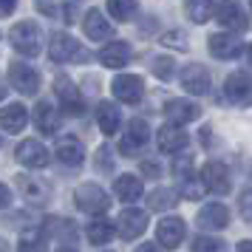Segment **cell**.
Instances as JSON below:
<instances>
[{
	"instance_id": "cell-3",
	"label": "cell",
	"mask_w": 252,
	"mask_h": 252,
	"mask_svg": "<svg viewBox=\"0 0 252 252\" xmlns=\"http://www.w3.org/2000/svg\"><path fill=\"white\" fill-rule=\"evenodd\" d=\"M74 201H77L80 210L91 213V216H99V213H105V210L111 207V198H108L105 190L96 187V184H80V187L74 190Z\"/></svg>"
},
{
	"instance_id": "cell-43",
	"label": "cell",
	"mask_w": 252,
	"mask_h": 252,
	"mask_svg": "<svg viewBox=\"0 0 252 252\" xmlns=\"http://www.w3.org/2000/svg\"><path fill=\"white\" fill-rule=\"evenodd\" d=\"M133 252H161V250L156 247V244H142V247H139V250H133Z\"/></svg>"
},
{
	"instance_id": "cell-18",
	"label": "cell",
	"mask_w": 252,
	"mask_h": 252,
	"mask_svg": "<svg viewBox=\"0 0 252 252\" xmlns=\"http://www.w3.org/2000/svg\"><path fill=\"white\" fill-rule=\"evenodd\" d=\"M156 238L164 250H173V247H179L184 238V221L182 218H164L159 227H156Z\"/></svg>"
},
{
	"instance_id": "cell-13",
	"label": "cell",
	"mask_w": 252,
	"mask_h": 252,
	"mask_svg": "<svg viewBox=\"0 0 252 252\" xmlns=\"http://www.w3.org/2000/svg\"><path fill=\"white\" fill-rule=\"evenodd\" d=\"M182 85H184V91L201 96V94L210 91V74H207L204 65L190 63V65H184V71H182Z\"/></svg>"
},
{
	"instance_id": "cell-46",
	"label": "cell",
	"mask_w": 252,
	"mask_h": 252,
	"mask_svg": "<svg viewBox=\"0 0 252 252\" xmlns=\"http://www.w3.org/2000/svg\"><path fill=\"white\" fill-rule=\"evenodd\" d=\"M0 252H9V244H6L3 238H0Z\"/></svg>"
},
{
	"instance_id": "cell-40",
	"label": "cell",
	"mask_w": 252,
	"mask_h": 252,
	"mask_svg": "<svg viewBox=\"0 0 252 252\" xmlns=\"http://www.w3.org/2000/svg\"><path fill=\"white\" fill-rule=\"evenodd\" d=\"M190 167H193V161L184 159V161H176V167H173V170H176V176H182V173H190Z\"/></svg>"
},
{
	"instance_id": "cell-21",
	"label": "cell",
	"mask_w": 252,
	"mask_h": 252,
	"mask_svg": "<svg viewBox=\"0 0 252 252\" xmlns=\"http://www.w3.org/2000/svg\"><path fill=\"white\" fill-rule=\"evenodd\" d=\"M26 119H29V111H26L20 102H12L6 108H0V125L6 133H20L26 127Z\"/></svg>"
},
{
	"instance_id": "cell-44",
	"label": "cell",
	"mask_w": 252,
	"mask_h": 252,
	"mask_svg": "<svg viewBox=\"0 0 252 252\" xmlns=\"http://www.w3.org/2000/svg\"><path fill=\"white\" fill-rule=\"evenodd\" d=\"M235 252H252V241H241Z\"/></svg>"
},
{
	"instance_id": "cell-17",
	"label": "cell",
	"mask_w": 252,
	"mask_h": 252,
	"mask_svg": "<svg viewBox=\"0 0 252 252\" xmlns=\"http://www.w3.org/2000/svg\"><path fill=\"white\" fill-rule=\"evenodd\" d=\"M82 32L91 37V40H111L114 37V26L108 23V17H102L96 9H91V12H85V17H82Z\"/></svg>"
},
{
	"instance_id": "cell-45",
	"label": "cell",
	"mask_w": 252,
	"mask_h": 252,
	"mask_svg": "<svg viewBox=\"0 0 252 252\" xmlns=\"http://www.w3.org/2000/svg\"><path fill=\"white\" fill-rule=\"evenodd\" d=\"M57 252H77V250H74V247H68V244H65V247H60Z\"/></svg>"
},
{
	"instance_id": "cell-14",
	"label": "cell",
	"mask_w": 252,
	"mask_h": 252,
	"mask_svg": "<svg viewBox=\"0 0 252 252\" xmlns=\"http://www.w3.org/2000/svg\"><path fill=\"white\" fill-rule=\"evenodd\" d=\"M207 48H210V54L216 60H235L244 51L241 40H235L232 34H213L207 40Z\"/></svg>"
},
{
	"instance_id": "cell-19",
	"label": "cell",
	"mask_w": 252,
	"mask_h": 252,
	"mask_svg": "<svg viewBox=\"0 0 252 252\" xmlns=\"http://www.w3.org/2000/svg\"><path fill=\"white\" fill-rule=\"evenodd\" d=\"M130 57H133V51L122 40L119 43H111V46H105L99 51V63H102L105 68H125L127 63H130Z\"/></svg>"
},
{
	"instance_id": "cell-24",
	"label": "cell",
	"mask_w": 252,
	"mask_h": 252,
	"mask_svg": "<svg viewBox=\"0 0 252 252\" xmlns=\"http://www.w3.org/2000/svg\"><path fill=\"white\" fill-rule=\"evenodd\" d=\"M114 190H116V198H119V201L130 204V201H136L139 195H142V182H139L136 176L125 173V176H119L114 182Z\"/></svg>"
},
{
	"instance_id": "cell-33",
	"label": "cell",
	"mask_w": 252,
	"mask_h": 252,
	"mask_svg": "<svg viewBox=\"0 0 252 252\" xmlns=\"http://www.w3.org/2000/svg\"><path fill=\"white\" fill-rule=\"evenodd\" d=\"M204 182H198V179H193V176H187L182 182V195L184 198H193V201H198L201 195H204Z\"/></svg>"
},
{
	"instance_id": "cell-6",
	"label": "cell",
	"mask_w": 252,
	"mask_h": 252,
	"mask_svg": "<svg viewBox=\"0 0 252 252\" xmlns=\"http://www.w3.org/2000/svg\"><path fill=\"white\" fill-rule=\"evenodd\" d=\"M216 20L224 29H229V32H244L247 26H250V20H247V14H244V9H241L235 0H221V3H216Z\"/></svg>"
},
{
	"instance_id": "cell-8",
	"label": "cell",
	"mask_w": 252,
	"mask_h": 252,
	"mask_svg": "<svg viewBox=\"0 0 252 252\" xmlns=\"http://www.w3.org/2000/svg\"><path fill=\"white\" fill-rule=\"evenodd\" d=\"M111 91H114L116 99L133 105V102H139V99H142L145 82H142V77H136V74H119V77L111 82Z\"/></svg>"
},
{
	"instance_id": "cell-41",
	"label": "cell",
	"mask_w": 252,
	"mask_h": 252,
	"mask_svg": "<svg viewBox=\"0 0 252 252\" xmlns=\"http://www.w3.org/2000/svg\"><path fill=\"white\" fill-rule=\"evenodd\" d=\"M142 173H145V176H159V167H156L153 161H142Z\"/></svg>"
},
{
	"instance_id": "cell-4",
	"label": "cell",
	"mask_w": 252,
	"mask_h": 252,
	"mask_svg": "<svg viewBox=\"0 0 252 252\" xmlns=\"http://www.w3.org/2000/svg\"><path fill=\"white\" fill-rule=\"evenodd\" d=\"M224 96H227L232 105H238V108L252 105V77L247 74V71L229 74L227 82H224Z\"/></svg>"
},
{
	"instance_id": "cell-11",
	"label": "cell",
	"mask_w": 252,
	"mask_h": 252,
	"mask_svg": "<svg viewBox=\"0 0 252 252\" xmlns=\"http://www.w3.org/2000/svg\"><path fill=\"white\" fill-rule=\"evenodd\" d=\"M14 184H17V193L23 195L29 204H43V201H48V195H51L48 184L34 179V176H17Z\"/></svg>"
},
{
	"instance_id": "cell-20",
	"label": "cell",
	"mask_w": 252,
	"mask_h": 252,
	"mask_svg": "<svg viewBox=\"0 0 252 252\" xmlns=\"http://www.w3.org/2000/svg\"><path fill=\"white\" fill-rule=\"evenodd\" d=\"M187 130L182 125H164L159 130V150L164 153H179L182 148H187Z\"/></svg>"
},
{
	"instance_id": "cell-15",
	"label": "cell",
	"mask_w": 252,
	"mask_h": 252,
	"mask_svg": "<svg viewBox=\"0 0 252 252\" xmlns=\"http://www.w3.org/2000/svg\"><path fill=\"white\" fill-rule=\"evenodd\" d=\"M195 221H198V227H204V229H224L229 221V210H227V204L213 201V204H204L198 210Z\"/></svg>"
},
{
	"instance_id": "cell-42",
	"label": "cell",
	"mask_w": 252,
	"mask_h": 252,
	"mask_svg": "<svg viewBox=\"0 0 252 252\" xmlns=\"http://www.w3.org/2000/svg\"><path fill=\"white\" fill-rule=\"evenodd\" d=\"M12 201V193H9V187L6 184H0V207H6Z\"/></svg>"
},
{
	"instance_id": "cell-35",
	"label": "cell",
	"mask_w": 252,
	"mask_h": 252,
	"mask_svg": "<svg viewBox=\"0 0 252 252\" xmlns=\"http://www.w3.org/2000/svg\"><path fill=\"white\" fill-rule=\"evenodd\" d=\"M161 43L170 48H179V51H187V37L182 32H167V34L161 37Z\"/></svg>"
},
{
	"instance_id": "cell-37",
	"label": "cell",
	"mask_w": 252,
	"mask_h": 252,
	"mask_svg": "<svg viewBox=\"0 0 252 252\" xmlns=\"http://www.w3.org/2000/svg\"><path fill=\"white\" fill-rule=\"evenodd\" d=\"M108 156H111V150L108 148H99L96 150V164H99V170H111V159H108Z\"/></svg>"
},
{
	"instance_id": "cell-23",
	"label": "cell",
	"mask_w": 252,
	"mask_h": 252,
	"mask_svg": "<svg viewBox=\"0 0 252 252\" xmlns=\"http://www.w3.org/2000/svg\"><path fill=\"white\" fill-rule=\"evenodd\" d=\"M119 108L114 102H99L96 108V122H99V130H102L105 136H114L116 130H119Z\"/></svg>"
},
{
	"instance_id": "cell-34",
	"label": "cell",
	"mask_w": 252,
	"mask_h": 252,
	"mask_svg": "<svg viewBox=\"0 0 252 252\" xmlns=\"http://www.w3.org/2000/svg\"><path fill=\"white\" fill-rule=\"evenodd\" d=\"M150 68H153V74H156L159 80H170V77H173V68H176V65H173V60H170V57H156L153 63H150Z\"/></svg>"
},
{
	"instance_id": "cell-9",
	"label": "cell",
	"mask_w": 252,
	"mask_h": 252,
	"mask_svg": "<svg viewBox=\"0 0 252 252\" xmlns=\"http://www.w3.org/2000/svg\"><path fill=\"white\" fill-rule=\"evenodd\" d=\"M14 156H17V161L20 164H26V167H46L48 164V150L46 145H40L37 139H26V142H20L17 145V150H14Z\"/></svg>"
},
{
	"instance_id": "cell-30",
	"label": "cell",
	"mask_w": 252,
	"mask_h": 252,
	"mask_svg": "<svg viewBox=\"0 0 252 252\" xmlns=\"http://www.w3.org/2000/svg\"><path fill=\"white\" fill-rule=\"evenodd\" d=\"M136 0H108V12L114 14L116 20H122V23H125V20H130V17H133V14H136Z\"/></svg>"
},
{
	"instance_id": "cell-12",
	"label": "cell",
	"mask_w": 252,
	"mask_h": 252,
	"mask_svg": "<svg viewBox=\"0 0 252 252\" xmlns=\"http://www.w3.org/2000/svg\"><path fill=\"white\" fill-rule=\"evenodd\" d=\"M54 91H57L60 102H63V108H65L68 114H74V116L82 114V94H80V88H77L68 77H57V82H54Z\"/></svg>"
},
{
	"instance_id": "cell-7",
	"label": "cell",
	"mask_w": 252,
	"mask_h": 252,
	"mask_svg": "<svg viewBox=\"0 0 252 252\" xmlns=\"http://www.w3.org/2000/svg\"><path fill=\"white\" fill-rule=\"evenodd\" d=\"M145 229H148V213H145V210H136V207L125 210V213L119 216V221H116V232L125 241L139 238Z\"/></svg>"
},
{
	"instance_id": "cell-5",
	"label": "cell",
	"mask_w": 252,
	"mask_h": 252,
	"mask_svg": "<svg viewBox=\"0 0 252 252\" xmlns=\"http://www.w3.org/2000/svg\"><path fill=\"white\" fill-rule=\"evenodd\" d=\"M9 82L14 85V91L23 94V96H34L40 91V74L29 63H12L9 65Z\"/></svg>"
},
{
	"instance_id": "cell-29",
	"label": "cell",
	"mask_w": 252,
	"mask_h": 252,
	"mask_svg": "<svg viewBox=\"0 0 252 252\" xmlns=\"http://www.w3.org/2000/svg\"><path fill=\"white\" fill-rule=\"evenodd\" d=\"M176 201H179V193L176 190H170V187H161V190H153L148 198L150 210H170V207H176Z\"/></svg>"
},
{
	"instance_id": "cell-16",
	"label": "cell",
	"mask_w": 252,
	"mask_h": 252,
	"mask_svg": "<svg viewBox=\"0 0 252 252\" xmlns=\"http://www.w3.org/2000/svg\"><path fill=\"white\" fill-rule=\"evenodd\" d=\"M164 114L173 125H187V122H195L201 116V108L195 102H184V99H170L164 105Z\"/></svg>"
},
{
	"instance_id": "cell-48",
	"label": "cell",
	"mask_w": 252,
	"mask_h": 252,
	"mask_svg": "<svg viewBox=\"0 0 252 252\" xmlns=\"http://www.w3.org/2000/svg\"><path fill=\"white\" fill-rule=\"evenodd\" d=\"M250 63H252V46H250Z\"/></svg>"
},
{
	"instance_id": "cell-38",
	"label": "cell",
	"mask_w": 252,
	"mask_h": 252,
	"mask_svg": "<svg viewBox=\"0 0 252 252\" xmlns=\"http://www.w3.org/2000/svg\"><path fill=\"white\" fill-rule=\"evenodd\" d=\"M136 142H130V139H122V142H119V153H122V156H133V153H136Z\"/></svg>"
},
{
	"instance_id": "cell-25",
	"label": "cell",
	"mask_w": 252,
	"mask_h": 252,
	"mask_svg": "<svg viewBox=\"0 0 252 252\" xmlns=\"http://www.w3.org/2000/svg\"><path fill=\"white\" fill-rule=\"evenodd\" d=\"M34 122H37V127H40L43 133H48V136L60 130V116H57V111H54L48 102H40L34 108Z\"/></svg>"
},
{
	"instance_id": "cell-31",
	"label": "cell",
	"mask_w": 252,
	"mask_h": 252,
	"mask_svg": "<svg viewBox=\"0 0 252 252\" xmlns=\"http://www.w3.org/2000/svg\"><path fill=\"white\" fill-rule=\"evenodd\" d=\"M148 136H150V125L145 122V119H130V125H127V139L130 142H136L139 148L148 142Z\"/></svg>"
},
{
	"instance_id": "cell-28",
	"label": "cell",
	"mask_w": 252,
	"mask_h": 252,
	"mask_svg": "<svg viewBox=\"0 0 252 252\" xmlns=\"http://www.w3.org/2000/svg\"><path fill=\"white\" fill-rule=\"evenodd\" d=\"M114 235H116V224H111V221H94L91 227H88V241L96 244V247L108 244Z\"/></svg>"
},
{
	"instance_id": "cell-1",
	"label": "cell",
	"mask_w": 252,
	"mask_h": 252,
	"mask_svg": "<svg viewBox=\"0 0 252 252\" xmlns=\"http://www.w3.org/2000/svg\"><path fill=\"white\" fill-rule=\"evenodd\" d=\"M9 40H12L14 51H20V54H26V57H37L40 48H43L40 29H37V23H32V20H20V23H14L12 32H9Z\"/></svg>"
},
{
	"instance_id": "cell-36",
	"label": "cell",
	"mask_w": 252,
	"mask_h": 252,
	"mask_svg": "<svg viewBox=\"0 0 252 252\" xmlns=\"http://www.w3.org/2000/svg\"><path fill=\"white\" fill-rule=\"evenodd\" d=\"M238 210H241V216L247 218V221H252V190L241 193V198H238Z\"/></svg>"
},
{
	"instance_id": "cell-27",
	"label": "cell",
	"mask_w": 252,
	"mask_h": 252,
	"mask_svg": "<svg viewBox=\"0 0 252 252\" xmlns=\"http://www.w3.org/2000/svg\"><path fill=\"white\" fill-rule=\"evenodd\" d=\"M48 238L43 229H26L20 235V252H46Z\"/></svg>"
},
{
	"instance_id": "cell-22",
	"label": "cell",
	"mask_w": 252,
	"mask_h": 252,
	"mask_svg": "<svg viewBox=\"0 0 252 252\" xmlns=\"http://www.w3.org/2000/svg\"><path fill=\"white\" fill-rule=\"evenodd\" d=\"M57 159L71 164V167H80L82 159H85V148H82L80 139H71V136H63L57 142Z\"/></svg>"
},
{
	"instance_id": "cell-2",
	"label": "cell",
	"mask_w": 252,
	"mask_h": 252,
	"mask_svg": "<svg viewBox=\"0 0 252 252\" xmlns=\"http://www.w3.org/2000/svg\"><path fill=\"white\" fill-rule=\"evenodd\" d=\"M48 57L54 63H74V60H88V51L71 34H54L48 43Z\"/></svg>"
},
{
	"instance_id": "cell-39",
	"label": "cell",
	"mask_w": 252,
	"mask_h": 252,
	"mask_svg": "<svg viewBox=\"0 0 252 252\" xmlns=\"http://www.w3.org/2000/svg\"><path fill=\"white\" fill-rule=\"evenodd\" d=\"M14 9H17V0H0V17L12 14Z\"/></svg>"
},
{
	"instance_id": "cell-10",
	"label": "cell",
	"mask_w": 252,
	"mask_h": 252,
	"mask_svg": "<svg viewBox=\"0 0 252 252\" xmlns=\"http://www.w3.org/2000/svg\"><path fill=\"white\" fill-rule=\"evenodd\" d=\"M201 182L213 193H227L229 190V170L224 161H207L201 170Z\"/></svg>"
},
{
	"instance_id": "cell-32",
	"label": "cell",
	"mask_w": 252,
	"mask_h": 252,
	"mask_svg": "<svg viewBox=\"0 0 252 252\" xmlns=\"http://www.w3.org/2000/svg\"><path fill=\"white\" fill-rule=\"evenodd\" d=\"M193 252H227V244L218 238H210V235H201V238H195Z\"/></svg>"
},
{
	"instance_id": "cell-26",
	"label": "cell",
	"mask_w": 252,
	"mask_h": 252,
	"mask_svg": "<svg viewBox=\"0 0 252 252\" xmlns=\"http://www.w3.org/2000/svg\"><path fill=\"white\" fill-rule=\"evenodd\" d=\"M216 9V0H184V12L193 23H207Z\"/></svg>"
},
{
	"instance_id": "cell-47",
	"label": "cell",
	"mask_w": 252,
	"mask_h": 252,
	"mask_svg": "<svg viewBox=\"0 0 252 252\" xmlns=\"http://www.w3.org/2000/svg\"><path fill=\"white\" fill-rule=\"evenodd\" d=\"M3 96H6V85H3V82H0V99H3Z\"/></svg>"
}]
</instances>
